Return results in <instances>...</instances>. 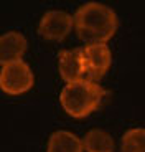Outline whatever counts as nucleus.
Returning <instances> with one entry per match:
<instances>
[{
    "mask_svg": "<svg viewBox=\"0 0 145 152\" xmlns=\"http://www.w3.org/2000/svg\"><path fill=\"white\" fill-rule=\"evenodd\" d=\"M72 25L81 42L86 45L106 43L114 37L119 20L111 7L97 2L81 5L72 17Z\"/></svg>",
    "mask_w": 145,
    "mask_h": 152,
    "instance_id": "f257e3e1",
    "label": "nucleus"
},
{
    "mask_svg": "<svg viewBox=\"0 0 145 152\" xmlns=\"http://www.w3.org/2000/svg\"><path fill=\"white\" fill-rule=\"evenodd\" d=\"M106 94L107 91L101 84L89 80H79L63 88L59 94V103L66 114L81 119L97 109Z\"/></svg>",
    "mask_w": 145,
    "mask_h": 152,
    "instance_id": "f03ea898",
    "label": "nucleus"
},
{
    "mask_svg": "<svg viewBox=\"0 0 145 152\" xmlns=\"http://www.w3.org/2000/svg\"><path fill=\"white\" fill-rule=\"evenodd\" d=\"M33 84V71L23 60L5 65L0 69V89L10 96H20L30 91Z\"/></svg>",
    "mask_w": 145,
    "mask_h": 152,
    "instance_id": "7ed1b4c3",
    "label": "nucleus"
},
{
    "mask_svg": "<svg viewBox=\"0 0 145 152\" xmlns=\"http://www.w3.org/2000/svg\"><path fill=\"white\" fill-rule=\"evenodd\" d=\"M83 51V65H84V80L97 81L104 78L112 63V51L106 43L97 45H86L81 48Z\"/></svg>",
    "mask_w": 145,
    "mask_h": 152,
    "instance_id": "20e7f679",
    "label": "nucleus"
},
{
    "mask_svg": "<svg viewBox=\"0 0 145 152\" xmlns=\"http://www.w3.org/2000/svg\"><path fill=\"white\" fill-rule=\"evenodd\" d=\"M72 27V15L63 10H50L40 20L38 33L46 40L61 42L71 33Z\"/></svg>",
    "mask_w": 145,
    "mask_h": 152,
    "instance_id": "39448f33",
    "label": "nucleus"
},
{
    "mask_svg": "<svg viewBox=\"0 0 145 152\" xmlns=\"http://www.w3.org/2000/svg\"><path fill=\"white\" fill-rule=\"evenodd\" d=\"M58 69L59 76L66 81V84L84 80V65L81 48L63 50L58 55Z\"/></svg>",
    "mask_w": 145,
    "mask_h": 152,
    "instance_id": "423d86ee",
    "label": "nucleus"
},
{
    "mask_svg": "<svg viewBox=\"0 0 145 152\" xmlns=\"http://www.w3.org/2000/svg\"><path fill=\"white\" fill-rule=\"evenodd\" d=\"M27 38L20 31H7L0 37V65L20 61L27 51Z\"/></svg>",
    "mask_w": 145,
    "mask_h": 152,
    "instance_id": "0eeeda50",
    "label": "nucleus"
},
{
    "mask_svg": "<svg viewBox=\"0 0 145 152\" xmlns=\"http://www.w3.org/2000/svg\"><path fill=\"white\" fill-rule=\"evenodd\" d=\"M46 152H84L83 142L69 131H56L48 139Z\"/></svg>",
    "mask_w": 145,
    "mask_h": 152,
    "instance_id": "6e6552de",
    "label": "nucleus"
},
{
    "mask_svg": "<svg viewBox=\"0 0 145 152\" xmlns=\"http://www.w3.org/2000/svg\"><path fill=\"white\" fill-rule=\"evenodd\" d=\"M81 142L86 152H114V139L102 129H91Z\"/></svg>",
    "mask_w": 145,
    "mask_h": 152,
    "instance_id": "1a4fd4ad",
    "label": "nucleus"
},
{
    "mask_svg": "<svg viewBox=\"0 0 145 152\" xmlns=\"http://www.w3.org/2000/svg\"><path fill=\"white\" fill-rule=\"evenodd\" d=\"M120 151L122 152H145V129L135 127L129 129L122 136L120 141Z\"/></svg>",
    "mask_w": 145,
    "mask_h": 152,
    "instance_id": "9d476101",
    "label": "nucleus"
}]
</instances>
